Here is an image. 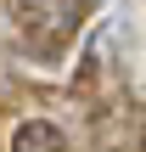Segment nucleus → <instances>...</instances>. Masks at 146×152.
Wrapping results in <instances>:
<instances>
[{"mask_svg":"<svg viewBox=\"0 0 146 152\" xmlns=\"http://www.w3.org/2000/svg\"><path fill=\"white\" fill-rule=\"evenodd\" d=\"M79 11H84V0H11L17 28H23L34 45H45V51H62V45L73 39Z\"/></svg>","mask_w":146,"mask_h":152,"instance_id":"1","label":"nucleus"},{"mask_svg":"<svg viewBox=\"0 0 146 152\" xmlns=\"http://www.w3.org/2000/svg\"><path fill=\"white\" fill-rule=\"evenodd\" d=\"M11 152H68V135L51 118H23L11 130Z\"/></svg>","mask_w":146,"mask_h":152,"instance_id":"2","label":"nucleus"}]
</instances>
